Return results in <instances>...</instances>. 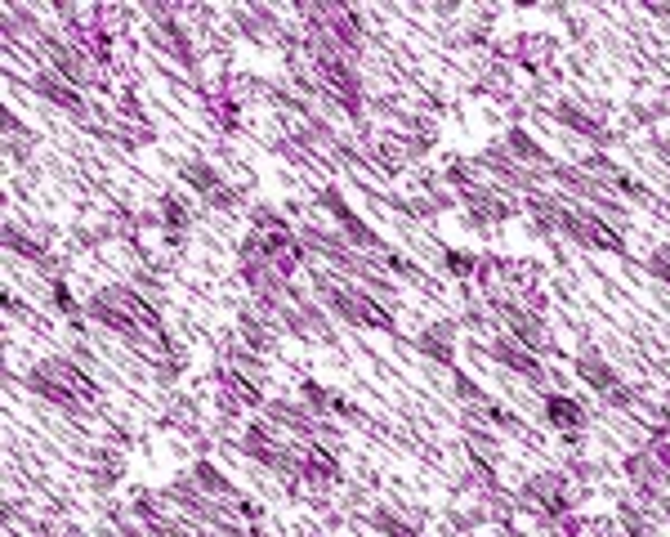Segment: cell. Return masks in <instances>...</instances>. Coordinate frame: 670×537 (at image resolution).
Listing matches in <instances>:
<instances>
[{
	"mask_svg": "<svg viewBox=\"0 0 670 537\" xmlns=\"http://www.w3.org/2000/svg\"><path fill=\"white\" fill-rule=\"evenodd\" d=\"M32 390L45 395V399H54V403H63V408H85V403H94V395H99L90 376H85L81 367L63 363V358L41 363V367L32 372Z\"/></svg>",
	"mask_w": 670,
	"mask_h": 537,
	"instance_id": "obj_1",
	"label": "cell"
},
{
	"mask_svg": "<svg viewBox=\"0 0 670 537\" xmlns=\"http://www.w3.org/2000/svg\"><path fill=\"white\" fill-rule=\"evenodd\" d=\"M90 313L99 318V322H107V328H117V332H161V322H157V313L135 296V292H126V287H112V292H99L94 300H90Z\"/></svg>",
	"mask_w": 670,
	"mask_h": 537,
	"instance_id": "obj_2",
	"label": "cell"
},
{
	"mask_svg": "<svg viewBox=\"0 0 670 537\" xmlns=\"http://www.w3.org/2000/svg\"><path fill=\"white\" fill-rule=\"evenodd\" d=\"M558 229H568L577 242H586V247H599V251H622V233L617 229H608L599 215H590V210H564V225Z\"/></svg>",
	"mask_w": 670,
	"mask_h": 537,
	"instance_id": "obj_3",
	"label": "cell"
},
{
	"mask_svg": "<svg viewBox=\"0 0 670 537\" xmlns=\"http://www.w3.org/2000/svg\"><path fill=\"white\" fill-rule=\"evenodd\" d=\"M577 372L586 376V381H590L594 390H603L608 399H612V395H617V390H622V386H617V372H612V367H608V363H603L599 354H590V350H586V354L577 358Z\"/></svg>",
	"mask_w": 670,
	"mask_h": 537,
	"instance_id": "obj_4",
	"label": "cell"
},
{
	"mask_svg": "<svg viewBox=\"0 0 670 537\" xmlns=\"http://www.w3.org/2000/svg\"><path fill=\"white\" fill-rule=\"evenodd\" d=\"M545 416L554 421V430H581V421H586V412H581V403L577 399H568V395H550L545 399Z\"/></svg>",
	"mask_w": 670,
	"mask_h": 537,
	"instance_id": "obj_5",
	"label": "cell"
},
{
	"mask_svg": "<svg viewBox=\"0 0 670 537\" xmlns=\"http://www.w3.org/2000/svg\"><path fill=\"white\" fill-rule=\"evenodd\" d=\"M500 363H506V367H519L523 376H541V363L519 345V341H496V350H492Z\"/></svg>",
	"mask_w": 670,
	"mask_h": 537,
	"instance_id": "obj_6",
	"label": "cell"
},
{
	"mask_svg": "<svg viewBox=\"0 0 670 537\" xmlns=\"http://www.w3.org/2000/svg\"><path fill=\"white\" fill-rule=\"evenodd\" d=\"M36 90L45 94V99H54V103H63V107H81V94L63 81V72H54V77H41L36 81Z\"/></svg>",
	"mask_w": 670,
	"mask_h": 537,
	"instance_id": "obj_7",
	"label": "cell"
},
{
	"mask_svg": "<svg viewBox=\"0 0 670 537\" xmlns=\"http://www.w3.org/2000/svg\"><path fill=\"white\" fill-rule=\"evenodd\" d=\"M510 148H515L519 157H528V161H545V152H541V148H536V144H532L523 130H515V135H510Z\"/></svg>",
	"mask_w": 670,
	"mask_h": 537,
	"instance_id": "obj_8",
	"label": "cell"
},
{
	"mask_svg": "<svg viewBox=\"0 0 670 537\" xmlns=\"http://www.w3.org/2000/svg\"><path fill=\"white\" fill-rule=\"evenodd\" d=\"M652 274H657V278H666V283H670V247H661V251H657V255H652Z\"/></svg>",
	"mask_w": 670,
	"mask_h": 537,
	"instance_id": "obj_9",
	"label": "cell"
},
{
	"mask_svg": "<svg viewBox=\"0 0 670 537\" xmlns=\"http://www.w3.org/2000/svg\"><path fill=\"white\" fill-rule=\"evenodd\" d=\"M452 268H457V274H470L474 260H470V255H452Z\"/></svg>",
	"mask_w": 670,
	"mask_h": 537,
	"instance_id": "obj_10",
	"label": "cell"
}]
</instances>
